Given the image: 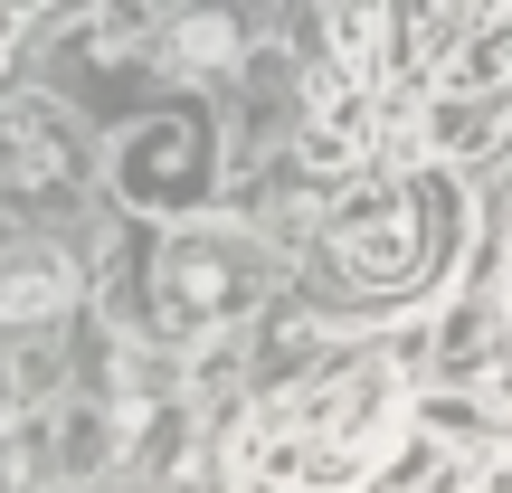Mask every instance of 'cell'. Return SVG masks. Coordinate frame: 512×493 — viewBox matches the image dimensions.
Listing matches in <instances>:
<instances>
[{"instance_id":"1","label":"cell","mask_w":512,"mask_h":493,"mask_svg":"<svg viewBox=\"0 0 512 493\" xmlns=\"http://www.w3.org/2000/svg\"><path fill=\"white\" fill-rule=\"evenodd\" d=\"M399 370L351 361L313 389H275L247 408L238 446H228V493H351L399 437Z\"/></svg>"},{"instance_id":"2","label":"cell","mask_w":512,"mask_h":493,"mask_svg":"<svg viewBox=\"0 0 512 493\" xmlns=\"http://www.w3.org/2000/svg\"><path fill=\"white\" fill-rule=\"evenodd\" d=\"M332 256H342V275H361V285H418L427 275V200L408 181H380L361 209H342V228H332Z\"/></svg>"},{"instance_id":"3","label":"cell","mask_w":512,"mask_h":493,"mask_svg":"<svg viewBox=\"0 0 512 493\" xmlns=\"http://www.w3.org/2000/svg\"><path fill=\"white\" fill-rule=\"evenodd\" d=\"M512 124V76L503 86H437L427 95V152H484Z\"/></svg>"},{"instance_id":"4","label":"cell","mask_w":512,"mask_h":493,"mask_svg":"<svg viewBox=\"0 0 512 493\" xmlns=\"http://www.w3.org/2000/svg\"><path fill=\"white\" fill-rule=\"evenodd\" d=\"M446 370L465 380V399L512 408V323L503 313H465V323L446 332Z\"/></svg>"},{"instance_id":"5","label":"cell","mask_w":512,"mask_h":493,"mask_svg":"<svg viewBox=\"0 0 512 493\" xmlns=\"http://www.w3.org/2000/svg\"><path fill=\"white\" fill-rule=\"evenodd\" d=\"M399 493H512V446H475V456H437Z\"/></svg>"},{"instance_id":"6","label":"cell","mask_w":512,"mask_h":493,"mask_svg":"<svg viewBox=\"0 0 512 493\" xmlns=\"http://www.w3.org/2000/svg\"><path fill=\"white\" fill-rule=\"evenodd\" d=\"M57 294H67V266H57V256L19 247L10 266H0V313H48Z\"/></svg>"}]
</instances>
